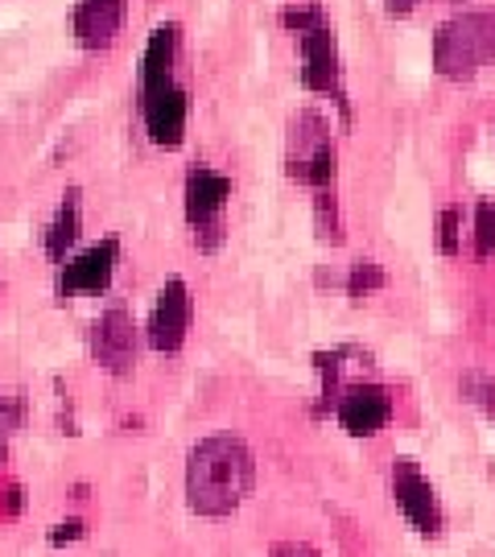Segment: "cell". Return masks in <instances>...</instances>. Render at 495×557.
Returning a JSON list of instances; mask_svg holds the SVG:
<instances>
[{"instance_id": "obj_1", "label": "cell", "mask_w": 495, "mask_h": 557, "mask_svg": "<svg viewBox=\"0 0 495 557\" xmlns=\"http://www.w3.org/2000/svg\"><path fill=\"white\" fill-rule=\"evenodd\" d=\"M257 483V458L232 434L202 438L186 462V499L198 517H232Z\"/></svg>"}, {"instance_id": "obj_2", "label": "cell", "mask_w": 495, "mask_h": 557, "mask_svg": "<svg viewBox=\"0 0 495 557\" xmlns=\"http://www.w3.org/2000/svg\"><path fill=\"white\" fill-rule=\"evenodd\" d=\"M495 62V13H462L437 25L434 34V71L442 79L467 83L479 66Z\"/></svg>"}, {"instance_id": "obj_3", "label": "cell", "mask_w": 495, "mask_h": 557, "mask_svg": "<svg viewBox=\"0 0 495 557\" xmlns=\"http://www.w3.org/2000/svg\"><path fill=\"white\" fill-rule=\"evenodd\" d=\"M289 178L326 190L335 182V140L326 137V120L306 112L294 124V153H289Z\"/></svg>"}, {"instance_id": "obj_4", "label": "cell", "mask_w": 495, "mask_h": 557, "mask_svg": "<svg viewBox=\"0 0 495 557\" xmlns=\"http://www.w3.org/2000/svg\"><path fill=\"white\" fill-rule=\"evenodd\" d=\"M190 314H195V301H190V285L182 277H170L158 289L153 301V314H149V343L153 351H178L190 331Z\"/></svg>"}, {"instance_id": "obj_5", "label": "cell", "mask_w": 495, "mask_h": 557, "mask_svg": "<svg viewBox=\"0 0 495 557\" xmlns=\"http://www.w3.org/2000/svg\"><path fill=\"white\" fill-rule=\"evenodd\" d=\"M393 496L417 533H425V537L442 533V504H437V492L430 487V479L417 471L413 458H400L393 467Z\"/></svg>"}, {"instance_id": "obj_6", "label": "cell", "mask_w": 495, "mask_h": 557, "mask_svg": "<svg viewBox=\"0 0 495 557\" xmlns=\"http://www.w3.org/2000/svg\"><path fill=\"white\" fill-rule=\"evenodd\" d=\"M393 418V393L384 384H351L338 397V425L351 438H376Z\"/></svg>"}, {"instance_id": "obj_7", "label": "cell", "mask_w": 495, "mask_h": 557, "mask_svg": "<svg viewBox=\"0 0 495 557\" xmlns=\"http://www.w3.org/2000/svg\"><path fill=\"white\" fill-rule=\"evenodd\" d=\"M91 356L112 372V376H128L133 359H137V326L128 319V310H103L91 326Z\"/></svg>"}, {"instance_id": "obj_8", "label": "cell", "mask_w": 495, "mask_h": 557, "mask_svg": "<svg viewBox=\"0 0 495 557\" xmlns=\"http://www.w3.org/2000/svg\"><path fill=\"white\" fill-rule=\"evenodd\" d=\"M301 83H306L310 91L335 96L338 108H343V116H351L347 96L338 91V41L331 25H322L314 34H301Z\"/></svg>"}, {"instance_id": "obj_9", "label": "cell", "mask_w": 495, "mask_h": 557, "mask_svg": "<svg viewBox=\"0 0 495 557\" xmlns=\"http://www.w3.org/2000/svg\"><path fill=\"white\" fill-rule=\"evenodd\" d=\"M116 260H120L116 239H99V244H91V248H83L75 260L62 264L59 289L62 294H103V289L112 285Z\"/></svg>"}, {"instance_id": "obj_10", "label": "cell", "mask_w": 495, "mask_h": 557, "mask_svg": "<svg viewBox=\"0 0 495 557\" xmlns=\"http://www.w3.org/2000/svg\"><path fill=\"white\" fill-rule=\"evenodd\" d=\"M140 108H145V133H149V140L161 145V149H178L182 140H186V116H190L186 91L182 87H165L158 96H145Z\"/></svg>"}, {"instance_id": "obj_11", "label": "cell", "mask_w": 495, "mask_h": 557, "mask_svg": "<svg viewBox=\"0 0 495 557\" xmlns=\"http://www.w3.org/2000/svg\"><path fill=\"white\" fill-rule=\"evenodd\" d=\"M124 9H128V0H79L71 25H75V38H79L83 50L112 46L120 25H124Z\"/></svg>"}, {"instance_id": "obj_12", "label": "cell", "mask_w": 495, "mask_h": 557, "mask_svg": "<svg viewBox=\"0 0 495 557\" xmlns=\"http://www.w3.org/2000/svg\"><path fill=\"white\" fill-rule=\"evenodd\" d=\"M174 59H178V25H158L149 34L145 59H140V100L174 87Z\"/></svg>"}, {"instance_id": "obj_13", "label": "cell", "mask_w": 495, "mask_h": 557, "mask_svg": "<svg viewBox=\"0 0 495 557\" xmlns=\"http://www.w3.org/2000/svg\"><path fill=\"white\" fill-rule=\"evenodd\" d=\"M232 199V178L219 174L211 165H195L186 174V220L195 223H211L223 215V202Z\"/></svg>"}, {"instance_id": "obj_14", "label": "cell", "mask_w": 495, "mask_h": 557, "mask_svg": "<svg viewBox=\"0 0 495 557\" xmlns=\"http://www.w3.org/2000/svg\"><path fill=\"white\" fill-rule=\"evenodd\" d=\"M79 239V190H66L59 215L46 227V257L66 260V248Z\"/></svg>"}, {"instance_id": "obj_15", "label": "cell", "mask_w": 495, "mask_h": 557, "mask_svg": "<svg viewBox=\"0 0 495 557\" xmlns=\"http://www.w3.org/2000/svg\"><path fill=\"white\" fill-rule=\"evenodd\" d=\"M281 25L289 29V34H314V29H322L326 25V17H322V4L318 0H306V4H289V9H281Z\"/></svg>"}, {"instance_id": "obj_16", "label": "cell", "mask_w": 495, "mask_h": 557, "mask_svg": "<svg viewBox=\"0 0 495 557\" xmlns=\"http://www.w3.org/2000/svg\"><path fill=\"white\" fill-rule=\"evenodd\" d=\"M376 289H384V269H380L376 260H356L351 273H347V294L356 301H363L368 294H376Z\"/></svg>"}, {"instance_id": "obj_17", "label": "cell", "mask_w": 495, "mask_h": 557, "mask_svg": "<svg viewBox=\"0 0 495 557\" xmlns=\"http://www.w3.org/2000/svg\"><path fill=\"white\" fill-rule=\"evenodd\" d=\"M314 215H318V236L338 244V239H343V223H338V202H335V190H331V186L314 195Z\"/></svg>"}, {"instance_id": "obj_18", "label": "cell", "mask_w": 495, "mask_h": 557, "mask_svg": "<svg viewBox=\"0 0 495 557\" xmlns=\"http://www.w3.org/2000/svg\"><path fill=\"white\" fill-rule=\"evenodd\" d=\"M495 252V202H479L475 207V257H492Z\"/></svg>"}, {"instance_id": "obj_19", "label": "cell", "mask_w": 495, "mask_h": 557, "mask_svg": "<svg viewBox=\"0 0 495 557\" xmlns=\"http://www.w3.org/2000/svg\"><path fill=\"white\" fill-rule=\"evenodd\" d=\"M458 227H462V207H442V215H437V248H442V257L458 252Z\"/></svg>"}, {"instance_id": "obj_20", "label": "cell", "mask_w": 495, "mask_h": 557, "mask_svg": "<svg viewBox=\"0 0 495 557\" xmlns=\"http://www.w3.org/2000/svg\"><path fill=\"white\" fill-rule=\"evenodd\" d=\"M462 397L475 400L483 413H492L495 418V380L479 376V372H467V376H462Z\"/></svg>"}, {"instance_id": "obj_21", "label": "cell", "mask_w": 495, "mask_h": 557, "mask_svg": "<svg viewBox=\"0 0 495 557\" xmlns=\"http://www.w3.org/2000/svg\"><path fill=\"white\" fill-rule=\"evenodd\" d=\"M195 244L202 252H215L219 244H223V220H211V223H198V236Z\"/></svg>"}, {"instance_id": "obj_22", "label": "cell", "mask_w": 495, "mask_h": 557, "mask_svg": "<svg viewBox=\"0 0 495 557\" xmlns=\"http://www.w3.org/2000/svg\"><path fill=\"white\" fill-rule=\"evenodd\" d=\"M83 537V520H62L50 529V545H66V541H79Z\"/></svg>"}, {"instance_id": "obj_23", "label": "cell", "mask_w": 495, "mask_h": 557, "mask_svg": "<svg viewBox=\"0 0 495 557\" xmlns=\"http://www.w3.org/2000/svg\"><path fill=\"white\" fill-rule=\"evenodd\" d=\"M269 557H322V554H318L314 545H306V541H281V545H273Z\"/></svg>"}, {"instance_id": "obj_24", "label": "cell", "mask_w": 495, "mask_h": 557, "mask_svg": "<svg viewBox=\"0 0 495 557\" xmlns=\"http://www.w3.org/2000/svg\"><path fill=\"white\" fill-rule=\"evenodd\" d=\"M17 397H9L4 388H0V425H9V421H17Z\"/></svg>"}, {"instance_id": "obj_25", "label": "cell", "mask_w": 495, "mask_h": 557, "mask_svg": "<svg viewBox=\"0 0 495 557\" xmlns=\"http://www.w3.org/2000/svg\"><path fill=\"white\" fill-rule=\"evenodd\" d=\"M4 496H9V499H4V512H9V517H17V512H21V487H17V483H13Z\"/></svg>"}, {"instance_id": "obj_26", "label": "cell", "mask_w": 495, "mask_h": 557, "mask_svg": "<svg viewBox=\"0 0 495 557\" xmlns=\"http://www.w3.org/2000/svg\"><path fill=\"white\" fill-rule=\"evenodd\" d=\"M413 9H417V0H388V13H393V17H409Z\"/></svg>"}, {"instance_id": "obj_27", "label": "cell", "mask_w": 495, "mask_h": 557, "mask_svg": "<svg viewBox=\"0 0 495 557\" xmlns=\"http://www.w3.org/2000/svg\"><path fill=\"white\" fill-rule=\"evenodd\" d=\"M4 455H9V450H4V442H0V462H4Z\"/></svg>"}]
</instances>
